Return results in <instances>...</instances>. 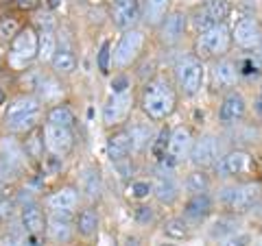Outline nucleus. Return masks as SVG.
Listing matches in <instances>:
<instances>
[{"label":"nucleus","mask_w":262,"mask_h":246,"mask_svg":"<svg viewBox=\"0 0 262 246\" xmlns=\"http://www.w3.org/2000/svg\"><path fill=\"white\" fill-rule=\"evenodd\" d=\"M168 137H170V131H168V129H162V131H158V135H155V139H153L151 153H153V157L158 159L160 163L164 161V157H166V151H168Z\"/></svg>","instance_id":"4c0bfd02"},{"label":"nucleus","mask_w":262,"mask_h":246,"mask_svg":"<svg viewBox=\"0 0 262 246\" xmlns=\"http://www.w3.org/2000/svg\"><path fill=\"white\" fill-rule=\"evenodd\" d=\"M164 168H166V166H164ZM170 170H173V168L162 170L160 175L155 177V181H153V196H155V201H158L160 205H166V207L175 205L179 201V194H182V187H179L177 179L170 175Z\"/></svg>","instance_id":"dca6fc26"},{"label":"nucleus","mask_w":262,"mask_h":246,"mask_svg":"<svg viewBox=\"0 0 262 246\" xmlns=\"http://www.w3.org/2000/svg\"><path fill=\"white\" fill-rule=\"evenodd\" d=\"M188 13L184 9H173L168 11V15L162 20V24L158 27V35L160 42L166 46H177L184 39L186 31H188Z\"/></svg>","instance_id":"4468645a"},{"label":"nucleus","mask_w":262,"mask_h":246,"mask_svg":"<svg viewBox=\"0 0 262 246\" xmlns=\"http://www.w3.org/2000/svg\"><path fill=\"white\" fill-rule=\"evenodd\" d=\"M51 65H53L55 75H61V77L72 75V72L77 70V57L72 55L70 51H66V48H63V51H57L55 53Z\"/></svg>","instance_id":"7c9ffc66"},{"label":"nucleus","mask_w":262,"mask_h":246,"mask_svg":"<svg viewBox=\"0 0 262 246\" xmlns=\"http://www.w3.org/2000/svg\"><path fill=\"white\" fill-rule=\"evenodd\" d=\"M0 157H3V163H7L13 172H18L27 166V151H24V146L13 137L0 139Z\"/></svg>","instance_id":"4be33fe9"},{"label":"nucleus","mask_w":262,"mask_h":246,"mask_svg":"<svg viewBox=\"0 0 262 246\" xmlns=\"http://www.w3.org/2000/svg\"><path fill=\"white\" fill-rule=\"evenodd\" d=\"M153 194V181H134L129 185V196L136 201H144Z\"/></svg>","instance_id":"ea45409f"},{"label":"nucleus","mask_w":262,"mask_h":246,"mask_svg":"<svg viewBox=\"0 0 262 246\" xmlns=\"http://www.w3.org/2000/svg\"><path fill=\"white\" fill-rule=\"evenodd\" d=\"M22 146H24V151H27V157L39 159V157H42V153H44V149H46V144H44V131L33 129L31 133H27V142H24Z\"/></svg>","instance_id":"72a5a7b5"},{"label":"nucleus","mask_w":262,"mask_h":246,"mask_svg":"<svg viewBox=\"0 0 262 246\" xmlns=\"http://www.w3.org/2000/svg\"><path fill=\"white\" fill-rule=\"evenodd\" d=\"M247 116V98H245L238 89H229L223 94L219 105V122L225 127L241 125Z\"/></svg>","instance_id":"f8f14e48"},{"label":"nucleus","mask_w":262,"mask_h":246,"mask_svg":"<svg viewBox=\"0 0 262 246\" xmlns=\"http://www.w3.org/2000/svg\"><path fill=\"white\" fill-rule=\"evenodd\" d=\"M83 192L92 201L101 196V177H98V170H88L83 175Z\"/></svg>","instance_id":"e433bc0d"},{"label":"nucleus","mask_w":262,"mask_h":246,"mask_svg":"<svg viewBox=\"0 0 262 246\" xmlns=\"http://www.w3.org/2000/svg\"><path fill=\"white\" fill-rule=\"evenodd\" d=\"M221 155H223V153H221L219 137L216 135H201V137L194 139L190 157H188V159L192 161L194 168L206 170V168L216 166V161L221 159Z\"/></svg>","instance_id":"9b49d317"},{"label":"nucleus","mask_w":262,"mask_h":246,"mask_svg":"<svg viewBox=\"0 0 262 246\" xmlns=\"http://www.w3.org/2000/svg\"><path fill=\"white\" fill-rule=\"evenodd\" d=\"M232 46H234L232 27H227V22H221L196 33L194 55L203 61H214V59H221V57H227Z\"/></svg>","instance_id":"7ed1b4c3"},{"label":"nucleus","mask_w":262,"mask_h":246,"mask_svg":"<svg viewBox=\"0 0 262 246\" xmlns=\"http://www.w3.org/2000/svg\"><path fill=\"white\" fill-rule=\"evenodd\" d=\"M0 3H7V0H0Z\"/></svg>","instance_id":"6e6d98bb"},{"label":"nucleus","mask_w":262,"mask_h":246,"mask_svg":"<svg viewBox=\"0 0 262 246\" xmlns=\"http://www.w3.org/2000/svg\"><path fill=\"white\" fill-rule=\"evenodd\" d=\"M232 37L241 51L253 53L262 44V24L251 13H241L232 24Z\"/></svg>","instance_id":"6e6552de"},{"label":"nucleus","mask_w":262,"mask_h":246,"mask_svg":"<svg viewBox=\"0 0 262 246\" xmlns=\"http://www.w3.org/2000/svg\"><path fill=\"white\" fill-rule=\"evenodd\" d=\"M216 175L223 179H234V181H245L251 179L258 172V161L253 157V153L245 149H232L221 155L216 161Z\"/></svg>","instance_id":"423d86ee"},{"label":"nucleus","mask_w":262,"mask_h":246,"mask_svg":"<svg viewBox=\"0 0 262 246\" xmlns=\"http://www.w3.org/2000/svg\"><path fill=\"white\" fill-rule=\"evenodd\" d=\"M79 205V190L72 185L59 187L46 199V207L51 209V214H61V216H75V209Z\"/></svg>","instance_id":"6ab92c4d"},{"label":"nucleus","mask_w":262,"mask_h":246,"mask_svg":"<svg viewBox=\"0 0 262 246\" xmlns=\"http://www.w3.org/2000/svg\"><path fill=\"white\" fill-rule=\"evenodd\" d=\"M57 53V39L51 31H44V33H39V53L37 57L42 61H53V57Z\"/></svg>","instance_id":"f704fd0d"},{"label":"nucleus","mask_w":262,"mask_h":246,"mask_svg":"<svg viewBox=\"0 0 262 246\" xmlns=\"http://www.w3.org/2000/svg\"><path fill=\"white\" fill-rule=\"evenodd\" d=\"M190 22H192V27L196 29V33H201V31H206V29H210L212 24V18L208 15V11L203 9V5H199L196 9L192 11V15H190Z\"/></svg>","instance_id":"58836bf2"},{"label":"nucleus","mask_w":262,"mask_h":246,"mask_svg":"<svg viewBox=\"0 0 262 246\" xmlns=\"http://www.w3.org/2000/svg\"><path fill=\"white\" fill-rule=\"evenodd\" d=\"M140 105L144 116L153 122H162L168 116H173L177 109V85L166 75H155L142 87Z\"/></svg>","instance_id":"f257e3e1"},{"label":"nucleus","mask_w":262,"mask_h":246,"mask_svg":"<svg viewBox=\"0 0 262 246\" xmlns=\"http://www.w3.org/2000/svg\"><path fill=\"white\" fill-rule=\"evenodd\" d=\"M0 246H29L27 244V233H24L22 225H20V229H15V231L0 237Z\"/></svg>","instance_id":"a19ab883"},{"label":"nucleus","mask_w":262,"mask_h":246,"mask_svg":"<svg viewBox=\"0 0 262 246\" xmlns=\"http://www.w3.org/2000/svg\"><path fill=\"white\" fill-rule=\"evenodd\" d=\"M46 122L51 125H59V127H75V113L68 105H55V107L48 109V116H46Z\"/></svg>","instance_id":"473e14b6"},{"label":"nucleus","mask_w":262,"mask_h":246,"mask_svg":"<svg viewBox=\"0 0 262 246\" xmlns=\"http://www.w3.org/2000/svg\"><path fill=\"white\" fill-rule=\"evenodd\" d=\"M131 153H134V144H131V137L127 131H116L112 133L107 139V157L112 159V163L131 159Z\"/></svg>","instance_id":"b1692460"},{"label":"nucleus","mask_w":262,"mask_h":246,"mask_svg":"<svg viewBox=\"0 0 262 246\" xmlns=\"http://www.w3.org/2000/svg\"><path fill=\"white\" fill-rule=\"evenodd\" d=\"M162 246H175V244H162Z\"/></svg>","instance_id":"864d4df0"},{"label":"nucleus","mask_w":262,"mask_h":246,"mask_svg":"<svg viewBox=\"0 0 262 246\" xmlns=\"http://www.w3.org/2000/svg\"><path fill=\"white\" fill-rule=\"evenodd\" d=\"M136 220L140 225H149V223L155 220V211L151 207H146V205H140V207L136 209Z\"/></svg>","instance_id":"c03bdc74"},{"label":"nucleus","mask_w":262,"mask_h":246,"mask_svg":"<svg viewBox=\"0 0 262 246\" xmlns=\"http://www.w3.org/2000/svg\"><path fill=\"white\" fill-rule=\"evenodd\" d=\"M0 199H3V190H0Z\"/></svg>","instance_id":"5fc2aeb1"},{"label":"nucleus","mask_w":262,"mask_h":246,"mask_svg":"<svg viewBox=\"0 0 262 246\" xmlns=\"http://www.w3.org/2000/svg\"><path fill=\"white\" fill-rule=\"evenodd\" d=\"M129 113H131V92L112 94L103 107V122L107 127H116L129 118Z\"/></svg>","instance_id":"a211bd4d"},{"label":"nucleus","mask_w":262,"mask_h":246,"mask_svg":"<svg viewBox=\"0 0 262 246\" xmlns=\"http://www.w3.org/2000/svg\"><path fill=\"white\" fill-rule=\"evenodd\" d=\"M219 203L229 214H249V211L258 209L262 205V185L253 179L234 181L219 190Z\"/></svg>","instance_id":"f03ea898"},{"label":"nucleus","mask_w":262,"mask_h":246,"mask_svg":"<svg viewBox=\"0 0 262 246\" xmlns=\"http://www.w3.org/2000/svg\"><path fill=\"white\" fill-rule=\"evenodd\" d=\"M184 187L190 194H203V192H210V187H212V179L206 170H201V168H196L192 172H188V177H186V181H184Z\"/></svg>","instance_id":"c756f323"},{"label":"nucleus","mask_w":262,"mask_h":246,"mask_svg":"<svg viewBox=\"0 0 262 246\" xmlns=\"http://www.w3.org/2000/svg\"><path fill=\"white\" fill-rule=\"evenodd\" d=\"M122 92H129V79L127 77L114 79V94H122Z\"/></svg>","instance_id":"de8ad7c7"},{"label":"nucleus","mask_w":262,"mask_h":246,"mask_svg":"<svg viewBox=\"0 0 262 246\" xmlns=\"http://www.w3.org/2000/svg\"><path fill=\"white\" fill-rule=\"evenodd\" d=\"M253 113H256V118L262 122V85L258 87V94L253 98Z\"/></svg>","instance_id":"09e8293b"},{"label":"nucleus","mask_w":262,"mask_h":246,"mask_svg":"<svg viewBox=\"0 0 262 246\" xmlns=\"http://www.w3.org/2000/svg\"><path fill=\"white\" fill-rule=\"evenodd\" d=\"M151 122H134V125L127 129V133L131 137V144H134V151L140 153V151H146V149L153 146V139H155V135H158V131L153 129Z\"/></svg>","instance_id":"393cba45"},{"label":"nucleus","mask_w":262,"mask_h":246,"mask_svg":"<svg viewBox=\"0 0 262 246\" xmlns=\"http://www.w3.org/2000/svg\"><path fill=\"white\" fill-rule=\"evenodd\" d=\"M170 3L173 0H144L142 3V18L149 27H155L158 29L162 20L168 15L170 11Z\"/></svg>","instance_id":"a878e982"},{"label":"nucleus","mask_w":262,"mask_h":246,"mask_svg":"<svg viewBox=\"0 0 262 246\" xmlns=\"http://www.w3.org/2000/svg\"><path fill=\"white\" fill-rule=\"evenodd\" d=\"M72 231H75L72 216H61V214H51V216H48L46 233L57 244H66V242H68L72 237Z\"/></svg>","instance_id":"5701e85b"},{"label":"nucleus","mask_w":262,"mask_h":246,"mask_svg":"<svg viewBox=\"0 0 262 246\" xmlns=\"http://www.w3.org/2000/svg\"><path fill=\"white\" fill-rule=\"evenodd\" d=\"M142 3L144 0H114L112 7L114 24L122 31L134 29V24L142 18Z\"/></svg>","instance_id":"f3484780"},{"label":"nucleus","mask_w":262,"mask_h":246,"mask_svg":"<svg viewBox=\"0 0 262 246\" xmlns=\"http://www.w3.org/2000/svg\"><path fill=\"white\" fill-rule=\"evenodd\" d=\"M238 72H241V77H260L262 75V61H260V57L256 53L243 57V59L238 61Z\"/></svg>","instance_id":"c9c22d12"},{"label":"nucleus","mask_w":262,"mask_h":246,"mask_svg":"<svg viewBox=\"0 0 262 246\" xmlns=\"http://www.w3.org/2000/svg\"><path fill=\"white\" fill-rule=\"evenodd\" d=\"M3 103H5V92L0 89V105H3Z\"/></svg>","instance_id":"603ef678"},{"label":"nucleus","mask_w":262,"mask_h":246,"mask_svg":"<svg viewBox=\"0 0 262 246\" xmlns=\"http://www.w3.org/2000/svg\"><path fill=\"white\" fill-rule=\"evenodd\" d=\"M44 144L46 151L53 155V157H66L75 149V133H72L70 127H59V125H51L46 122L44 125Z\"/></svg>","instance_id":"9d476101"},{"label":"nucleus","mask_w":262,"mask_h":246,"mask_svg":"<svg viewBox=\"0 0 262 246\" xmlns=\"http://www.w3.org/2000/svg\"><path fill=\"white\" fill-rule=\"evenodd\" d=\"M39 116H42V103L35 96H18L9 103L5 111V127L11 133H31L37 129Z\"/></svg>","instance_id":"20e7f679"},{"label":"nucleus","mask_w":262,"mask_h":246,"mask_svg":"<svg viewBox=\"0 0 262 246\" xmlns=\"http://www.w3.org/2000/svg\"><path fill=\"white\" fill-rule=\"evenodd\" d=\"M98 214H96V209H92V207H85V209H81L79 214L75 216V229L77 231L83 235V237H92V235H96V231H98Z\"/></svg>","instance_id":"cd10ccee"},{"label":"nucleus","mask_w":262,"mask_h":246,"mask_svg":"<svg viewBox=\"0 0 262 246\" xmlns=\"http://www.w3.org/2000/svg\"><path fill=\"white\" fill-rule=\"evenodd\" d=\"M48 218L37 203H24L20 207V225L27 235H44Z\"/></svg>","instance_id":"aec40b11"},{"label":"nucleus","mask_w":262,"mask_h":246,"mask_svg":"<svg viewBox=\"0 0 262 246\" xmlns=\"http://www.w3.org/2000/svg\"><path fill=\"white\" fill-rule=\"evenodd\" d=\"M98 70L103 72V75H107L110 72V65H112V42H103L101 44V51H98Z\"/></svg>","instance_id":"79ce46f5"},{"label":"nucleus","mask_w":262,"mask_h":246,"mask_svg":"<svg viewBox=\"0 0 262 246\" xmlns=\"http://www.w3.org/2000/svg\"><path fill=\"white\" fill-rule=\"evenodd\" d=\"M212 211H214V201L208 192L203 194H190L188 201L184 203V216L190 223H203Z\"/></svg>","instance_id":"412c9836"},{"label":"nucleus","mask_w":262,"mask_h":246,"mask_svg":"<svg viewBox=\"0 0 262 246\" xmlns=\"http://www.w3.org/2000/svg\"><path fill=\"white\" fill-rule=\"evenodd\" d=\"M39 53V33L33 27H24L20 33L11 39V59L13 63H29L37 59Z\"/></svg>","instance_id":"ddd939ff"},{"label":"nucleus","mask_w":262,"mask_h":246,"mask_svg":"<svg viewBox=\"0 0 262 246\" xmlns=\"http://www.w3.org/2000/svg\"><path fill=\"white\" fill-rule=\"evenodd\" d=\"M173 77H175V85H177L179 94H184L186 98L196 96L203 87V81H206V65H203V59H199L196 55L182 57L173 68Z\"/></svg>","instance_id":"39448f33"},{"label":"nucleus","mask_w":262,"mask_h":246,"mask_svg":"<svg viewBox=\"0 0 262 246\" xmlns=\"http://www.w3.org/2000/svg\"><path fill=\"white\" fill-rule=\"evenodd\" d=\"M146 44V37L140 29H127L125 33L120 35L116 48H114L112 53V63L116 65V68H129L131 63L138 61V57H140L142 48Z\"/></svg>","instance_id":"0eeeda50"},{"label":"nucleus","mask_w":262,"mask_h":246,"mask_svg":"<svg viewBox=\"0 0 262 246\" xmlns=\"http://www.w3.org/2000/svg\"><path fill=\"white\" fill-rule=\"evenodd\" d=\"M210 77H212V85L216 89H236V83H238V61L229 59V57H221V59L212 61V70H210Z\"/></svg>","instance_id":"2eb2a0df"},{"label":"nucleus","mask_w":262,"mask_h":246,"mask_svg":"<svg viewBox=\"0 0 262 246\" xmlns=\"http://www.w3.org/2000/svg\"><path fill=\"white\" fill-rule=\"evenodd\" d=\"M39 3H42V0H18L15 5H18L20 9H35Z\"/></svg>","instance_id":"8fccbe9b"},{"label":"nucleus","mask_w":262,"mask_h":246,"mask_svg":"<svg viewBox=\"0 0 262 246\" xmlns=\"http://www.w3.org/2000/svg\"><path fill=\"white\" fill-rule=\"evenodd\" d=\"M203 9L208 11L212 22L221 24V22H227V18L232 15V3L229 0H206Z\"/></svg>","instance_id":"2f4dec72"},{"label":"nucleus","mask_w":262,"mask_h":246,"mask_svg":"<svg viewBox=\"0 0 262 246\" xmlns=\"http://www.w3.org/2000/svg\"><path fill=\"white\" fill-rule=\"evenodd\" d=\"M225 246H247L249 244V235L247 233H234L232 237H227V240H223Z\"/></svg>","instance_id":"a18cd8bd"},{"label":"nucleus","mask_w":262,"mask_h":246,"mask_svg":"<svg viewBox=\"0 0 262 246\" xmlns=\"http://www.w3.org/2000/svg\"><path fill=\"white\" fill-rule=\"evenodd\" d=\"M11 216H13V203L7 199H0V223L9 220Z\"/></svg>","instance_id":"49530a36"},{"label":"nucleus","mask_w":262,"mask_h":246,"mask_svg":"<svg viewBox=\"0 0 262 246\" xmlns=\"http://www.w3.org/2000/svg\"><path fill=\"white\" fill-rule=\"evenodd\" d=\"M192 144H194V135L192 131L179 125L170 131V137H168V151H166V157H164L162 166L166 168H175L179 166L184 159L190 157V151H192Z\"/></svg>","instance_id":"1a4fd4ad"},{"label":"nucleus","mask_w":262,"mask_h":246,"mask_svg":"<svg viewBox=\"0 0 262 246\" xmlns=\"http://www.w3.org/2000/svg\"><path fill=\"white\" fill-rule=\"evenodd\" d=\"M0 33L7 37V39H13L15 35L20 33V27H18V22L15 20H0Z\"/></svg>","instance_id":"37998d69"},{"label":"nucleus","mask_w":262,"mask_h":246,"mask_svg":"<svg viewBox=\"0 0 262 246\" xmlns=\"http://www.w3.org/2000/svg\"><path fill=\"white\" fill-rule=\"evenodd\" d=\"M241 231V220L236 214H223V216H219L216 218V223L210 227V235L214 237V240L219 242H223L227 240V237H232L234 233H238Z\"/></svg>","instance_id":"bb28decb"},{"label":"nucleus","mask_w":262,"mask_h":246,"mask_svg":"<svg viewBox=\"0 0 262 246\" xmlns=\"http://www.w3.org/2000/svg\"><path fill=\"white\" fill-rule=\"evenodd\" d=\"M256 55L260 57V61H262V44H260V48H258V51H256Z\"/></svg>","instance_id":"3c124183"},{"label":"nucleus","mask_w":262,"mask_h":246,"mask_svg":"<svg viewBox=\"0 0 262 246\" xmlns=\"http://www.w3.org/2000/svg\"><path fill=\"white\" fill-rule=\"evenodd\" d=\"M162 231L166 237H170V240H188L190 237V220H188L186 216H175V218H168L166 223H164Z\"/></svg>","instance_id":"c85d7f7f"}]
</instances>
